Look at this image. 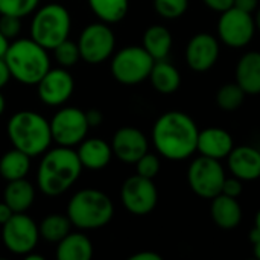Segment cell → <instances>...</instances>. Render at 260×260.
<instances>
[{"mask_svg":"<svg viewBox=\"0 0 260 260\" xmlns=\"http://www.w3.org/2000/svg\"><path fill=\"white\" fill-rule=\"evenodd\" d=\"M198 134L190 116L183 111H168L157 119L152 128V142L165 158L184 160L197 151Z\"/></svg>","mask_w":260,"mask_h":260,"instance_id":"1","label":"cell"},{"mask_svg":"<svg viewBox=\"0 0 260 260\" xmlns=\"http://www.w3.org/2000/svg\"><path fill=\"white\" fill-rule=\"evenodd\" d=\"M82 169L73 148L58 146L47 149L37 172L38 189L47 197H59L78 181Z\"/></svg>","mask_w":260,"mask_h":260,"instance_id":"2","label":"cell"},{"mask_svg":"<svg viewBox=\"0 0 260 260\" xmlns=\"http://www.w3.org/2000/svg\"><path fill=\"white\" fill-rule=\"evenodd\" d=\"M6 133L12 146L29 157L43 155L53 142L49 120L30 110L12 114L8 120Z\"/></svg>","mask_w":260,"mask_h":260,"instance_id":"3","label":"cell"},{"mask_svg":"<svg viewBox=\"0 0 260 260\" xmlns=\"http://www.w3.org/2000/svg\"><path fill=\"white\" fill-rule=\"evenodd\" d=\"M3 58L8 64L11 76L24 85H37L50 69L47 49L40 46L32 38L14 40Z\"/></svg>","mask_w":260,"mask_h":260,"instance_id":"4","label":"cell"},{"mask_svg":"<svg viewBox=\"0 0 260 260\" xmlns=\"http://www.w3.org/2000/svg\"><path fill=\"white\" fill-rule=\"evenodd\" d=\"M67 216L72 225L79 230H96L110 224L114 216V206L102 190L82 189L70 198Z\"/></svg>","mask_w":260,"mask_h":260,"instance_id":"5","label":"cell"},{"mask_svg":"<svg viewBox=\"0 0 260 260\" xmlns=\"http://www.w3.org/2000/svg\"><path fill=\"white\" fill-rule=\"evenodd\" d=\"M72 29V17L66 6L49 3L37 8L30 21V38L47 50H53L58 44L69 38Z\"/></svg>","mask_w":260,"mask_h":260,"instance_id":"6","label":"cell"},{"mask_svg":"<svg viewBox=\"0 0 260 260\" xmlns=\"http://www.w3.org/2000/svg\"><path fill=\"white\" fill-rule=\"evenodd\" d=\"M155 59L142 46H128L114 53L111 73L114 79L125 85H136L149 78Z\"/></svg>","mask_w":260,"mask_h":260,"instance_id":"7","label":"cell"},{"mask_svg":"<svg viewBox=\"0 0 260 260\" xmlns=\"http://www.w3.org/2000/svg\"><path fill=\"white\" fill-rule=\"evenodd\" d=\"M49 123L52 140L58 146L66 148H73L79 145L87 137V133L90 129L85 111L76 107H64L58 110Z\"/></svg>","mask_w":260,"mask_h":260,"instance_id":"8","label":"cell"},{"mask_svg":"<svg viewBox=\"0 0 260 260\" xmlns=\"http://www.w3.org/2000/svg\"><path fill=\"white\" fill-rule=\"evenodd\" d=\"M76 43L81 59L88 64H101L113 55L116 37L107 23L96 21L82 29Z\"/></svg>","mask_w":260,"mask_h":260,"instance_id":"9","label":"cell"},{"mask_svg":"<svg viewBox=\"0 0 260 260\" xmlns=\"http://www.w3.org/2000/svg\"><path fill=\"white\" fill-rule=\"evenodd\" d=\"M2 239L8 251L24 256L34 251L40 241L38 225L26 213H14L9 221L2 225Z\"/></svg>","mask_w":260,"mask_h":260,"instance_id":"10","label":"cell"},{"mask_svg":"<svg viewBox=\"0 0 260 260\" xmlns=\"http://www.w3.org/2000/svg\"><path fill=\"white\" fill-rule=\"evenodd\" d=\"M187 180L198 197L213 200L222 190L225 174L219 160L201 155L190 165Z\"/></svg>","mask_w":260,"mask_h":260,"instance_id":"11","label":"cell"},{"mask_svg":"<svg viewBox=\"0 0 260 260\" xmlns=\"http://www.w3.org/2000/svg\"><path fill=\"white\" fill-rule=\"evenodd\" d=\"M120 198L131 215L145 216L155 209L158 193L151 178H145L137 174L125 180L120 189Z\"/></svg>","mask_w":260,"mask_h":260,"instance_id":"12","label":"cell"},{"mask_svg":"<svg viewBox=\"0 0 260 260\" xmlns=\"http://www.w3.org/2000/svg\"><path fill=\"white\" fill-rule=\"evenodd\" d=\"M256 30L254 18L250 12L238 8H230L222 12L218 21V32L221 40L230 47L247 46Z\"/></svg>","mask_w":260,"mask_h":260,"instance_id":"13","label":"cell"},{"mask_svg":"<svg viewBox=\"0 0 260 260\" xmlns=\"http://www.w3.org/2000/svg\"><path fill=\"white\" fill-rule=\"evenodd\" d=\"M73 90V76L64 67L49 69L47 73L37 84L38 98L47 107H61L70 99Z\"/></svg>","mask_w":260,"mask_h":260,"instance_id":"14","label":"cell"},{"mask_svg":"<svg viewBox=\"0 0 260 260\" xmlns=\"http://www.w3.org/2000/svg\"><path fill=\"white\" fill-rule=\"evenodd\" d=\"M111 149L120 161L136 165V161L148 152V139L140 129L123 126L113 136Z\"/></svg>","mask_w":260,"mask_h":260,"instance_id":"15","label":"cell"},{"mask_svg":"<svg viewBox=\"0 0 260 260\" xmlns=\"http://www.w3.org/2000/svg\"><path fill=\"white\" fill-rule=\"evenodd\" d=\"M219 56L218 40L210 34L195 35L186 49V61L195 72H206L212 69Z\"/></svg>","mask_w":260,"mask_h":260,"instance_id":"16","label":"cell"},{"mask_svg":"<svg viewBox=\"0 0 260 260\" xmlns=\"http://www.w3.org/2000/svg\"><path fill=\"white\" fill-rule=\"evenodd\" d=\"M229 168L239 180H257L260 178V151L253 146L233 148L229 154Z\"/></svg>","mask_w":260,"mask_h":260,"instance_id":"17","label":"cell"},{"mask_svg":"<svg viewBox=\"0 0 260 260\" xmlns=\"http://www.w3.org/2000/svg\"><path fill=\"white\" fill-rule=\"evenodd\" d=\"M78 158L82 165V168L90 171H101L107 168L113 158V149L108 142L104 139H84L79 143V148L76 151Z\"/></svg>","mask_w":260,"mask_h":260,"instance_id":"18","label":"cell"},{"mask_svg":"<svg viewBox=\"0 0 260 260\" xmlns=\"http://www.w3.org/2000/svg\"><path fill=\"white\" fill-rule=\"evenodd\" d=\"M233 148V139L225 129L207 128L198 134L197 151H200L201 155L221 160L224 157H229Z\"/></svg>","mask_w":260,"mask_h":260,"instance_id":"19","label":"cell"},{"mask_svg":"<svg viewBox=\"0 0 260 260\" xmlns=\"http://www.w3.org/2000/svg\"><path fill=\"white\" fill-rule=\"evenodd\" d=\"M210 213L215 224L224 230L236 229L242 219V209L236 198L227 197L224 193H219L213 198Z\"/></svg>","mask_w":260,"mask_h":260,"instance_id":"20","label":"cell"},{"mask_svg":"<svg viewBox=\"0 0 260 260\" xmlns=\"http://www.w3.org/2000/svg\"><path fill=\"white\" fill-rule=\"evenodd\" d=\"M236 84L245 94H260V52H248L239 59Z\"/></svg>","mask_w":260,"mask_h":260,"instance_id":"21","label":"cell"},{"mask_svg":"<svg viewBox=\"0 0 260 260\" xmlns=\"http://www.w3.org/2000/svg\"><path fill=\"white\" fill-rule=\"evenodd\" d=\"M93 257V244L82 233H69L56 244L58 260H90Z\"/></svg>","mask_w":260,"mask_h":260,"instance_id":"22","label":"cell"},{"mask_svg":"<svg viewBox=\"0 0 260 260\" xmlns=\"http://www.w3.org/2000/svg\"><path fill=\"white\" fill-rule=\"evenodd\" d=\"M3 200L12 209L14 213H24L34 204L35 187L26 178L8 181V186L3 193Z\"/></svg>","mask_w":260,"mask_h":260,"instance_id":"23","label":"cell"},{"mask_svg":"<svg viewBox=\"0 0 260 260\" xmlns=\"http://www.w3.org/2000/svg\"><path fill=\"white\" fill-rule=\"evenodd\" d=\"M149 79L152 87L163 94H171L175 93L181 84V76L180 72L168 61L160 59L155 61L152 66V70L149 73Z\"/></svg>","mask_w":260,"mask_h":260,"instance_id":"24","label":"cell"},{"mask_svg":"<svg viewBox=\"0 0 260 260\" xmlns=\"http://www.w3.org/2000/svg\"><path fill=\"white\" fill-rule=\"evenodd\" d=\"M143 47L155 59H166L172 47V35L161 24L149 26L143 34Z\"/></svg>","mask_w":260,"mask_h":260,"instance_id":"25","label":"cell"},{"mask_svg":"<svg viewBox=\"0 0 260 260\" xmlns=\"http://www.w3.org/2000/svg\"><path fill=\"white\" fill-rule=\"evenodd\" d=\"M30 158L32 157L15 148L5 152L0 158V175L6 181L26 178L30 169Z\"/></svg>","mask_w":260,"mask_h":260,"instance_id":"26","label":"cell"},{"mask_svg":"<svg viewBox=\"0 0 260 260\" xmlns=\"http://www.w3.org/2000/svg\"><path fill=\"white\" fill-rule=\"evenodd\" d=\"M93 14L107 24L119 23L128 12V0H88Z\"/></svg>","mask_w":260,"mask_h":260,"instance_id":"27","label":"cell"},{"mask_svg":"<svg viewBox=\"0 0 260 260\" xmlns=\"http://www.w3.org/2000/svg\"><path fill=\"white\" fill-rule=\"evenodd\" d=\"M38 232L44 241L58 244L72 232V221L67 215H49L38 224Z\"/></svg>","mask_w":260,"mask_h":260,"instance_id":"28","label":"cell"},{"mask_svg":"<svg viewBox=\"0 0 260 260\" xmlns=\"http://www.w3.org/2000/svg\"><path fill=\"white\" fill-rule=\"evenodd\" d=\"M245 99V91L238 84H227L219 88L216 94L218 105L225 111H235L238 110Z\"/></svg>","mask_w":260,"mask_h":260,"instance_id":"29","label":"cell"},{"mask_svg":"<svg viewBox=\"0 0 260 260\" xmlns=\"http://www.w3.org/2000/svg\"><path fill=\"white\" fill-rule=\"evenodd\" d=\"M53 55H55V59L59 64V67H64V69L75 66L81 59L78 43H75L69 38L53 49Z\"/></svg>","mask_w":260,"mask_h":260,"instance_id":"30","label":"cell"},{"mask_svg":"<svg viewBox=\"0 0 260 260\" xmlns=\"http://www.w3.org/2000/svg\"><path fill=\"white\" fill-rule=\"evenodd\" d=\"M40 0H0V14L14 17H26L34 14L38 8Z\"/></svg>","mask_w":260,"mask_h":260,"instance_id":"31","label":"cell"},{"mask_svg":"<svg viewBox=\"0 0 260 260\" xmlns=\"http://www.w3.org/2000/svg\"><path fill=\"white\" fill-rule=\"evenodd\" d=\"M189 6V0H154V8L158 15L168 20L181 17Z\"/></svg>","mask_w":260,"mask_h":260,"instance_id":"32","label":"cell"},{"mask_svg":"<svg viewBox=\"0 0 260 260\" xmlns=\"http://www.w3.org/2000/svg\"><path fill=\"white\" fill-rule=\"evenodd\" d=\"M136 168H137V174L145 177V178H151L154 180L155 175L160 171V160L157 155L146 152L145 155H142L137 161H136Z\"/></svg>","mask_w":260,"mask_h":260,"instance_id":"33","label":"cell"},{"mask_svg":"<svg viewBox=\"0 0 260 260\" xmlns=\"http://www.w3.org/2000/svg\"><path fill=\"white\" fill-rule=\"evenodd\" d=\"M21 30V18L8 15V14H0V32L11 41L18 37Z\"/></svg>","mask_w":260,"mask_h":260,"instance_id":"34","label":"cell"},{"mask_svg":"<svg viewBox=\"0 0 260 260\" xmlns=\"http://www.w3.org/2000/svg\"><path fill=\"white\" fill-rule=\"evenodd\" d=\"M221 193L227 195V197H232V198H238L241 193H242V184H241V180L239 178H225L224 180V184H222V190Z\"/></svg>","mask_w":260,"mask_h":260,"instance_id":"35","label":"cell"},{"mask_svg":"<svg viewBox=\"0 0 260 260\" xmlns=\"http://www.w3.org/2000/svg\"><path fill=\"white\" fill-rule=\"evenodd\" d=\"M203 2L206 3L207 8L218 11V12H224V11L233 8V5H235V0H203Z\"/></svg>","mask_w":260,"mask_h":260,"instance_id":"36","label":"cell"},{"mask_svg":"<svg viewBox=\"0 0 260 260\" xmlns=\"http://www.w3.org/2000/svg\"><path fill=\"white\" fill-rule=\"evenodd\" d=\"M85 117H87V122H88V126L90 128H94V126H99L104 120V114L101 110H96V108H91L88 111H85Z\"/></svg>","mask_w":260,"mask_h":260,"instance_id":"37","label":"cell"},{"mask_svg":"<svg viewBox=\"0 0 260 260\" xmlns=\"http://www.w3.org/2000/svg\"><path fill=\"white\" fill-rule=\"evenodd\" d=\"M257 5H259V0H235V5L233 6L251 14L257 8Z\"/></svg>","mask_w":260,"mask_h":260,"instance_id":"38","label":"cell"},{"mask_svg":"<svg viewBox=\"0 0 260 260\" xmlns=\"http://www.w3.org/2000/svg\"><path fill=\"white\" fill-rule=\"evenodd\" d=\"M12 76H11V72L8 69V64H6L5 58H0V88H3L9 82Z\"/></svg>","mask_w":260,"mask_h":260,"instance_id":"39","label":"cell"},{"mask_svg":"<svg viewBox=\"0 0 260 260\" xmlns=\"http://www.w3.org/2000/svg\"><path fill=\"white\" fill-rule=\"evenodd\" d=\"M129 260H161V256L154 251H140L133 254Z\"/></svg>","mask_w":260,"mask_h":260,"instance_id":"40","label":"cell"},{"mask_svg":"<svg viewBox=\"0 0 260 260\" xmlns=\"http://www.w3.org/2000/svg\"><path fill=\"white\" fill-rule=\"evenodd\" d=\"M14 215V212H12V209L3 201V203H0V225H3L5 222H8L9 221V218Z\"/></svg>","mask_w":260,"mask_h":260,"instance_id":"41","label":"cell"},{"mask_svg":"<svg viewBox=\"0 0 260 260\" xmlns=\"http://www.w3.org/2000/svg\"><path fill=\"white\" fill-rule=\"evenodd\" d=\"M9 44H11V41L0 32V58H3L5 56V53H6V50H8V47H9Z\"/></svg>","mask_w":260,"mask_h":260,"instance_id":"42","label":"cell"},{"mask_svg":"<svg viewBox=\"0 0 260 260\" xmlns=\"http://www.w3.org/2000/svg\"><path fill=\"white\" fill-rule=\"evenodd\" d=\"M250 241H251L253 244H256L257 241H260V232L256 227L250 232Z\"/></svg>","mask_w":260,"mask_h":260,"instance_id":"43","label":"cell"},{"mask_svg":"<svg viewBox=\"0 0 260 260\" xmlns=\"http://www.w3.org/2000/svg\"><path fill=\"white\" fill-rule=\"evenodd\" d=\"M26 260H44L43 256H40V254H35L34 251H29V253H26L24 256H23Z\"/></svg>","mask_w":260,"mask_h":260,"instance_id":"44","label":"cell"},{"mask_svg":"<svg viewBox=\"0 0 260 260\" xmlns=\"http://www.w3.org/2000/svg\"><path fill=\"white\" fill-rule=\"evenodd\" d=\"M5 108H6V101H5V96H3V94L0 93V116L3 114Z\"/></svg>","mask_w":260,"mask_h":260,"instance_id":"45","label":"cell"},{"mask_svg":"<svg viewBox=\"0 0 260 260\" xmlns=\"http://www.w3.org/2000/svg\"><path fill=\"white\" fill-rule=\"evenodd\" d=\"M254 256L260 260V241L254 244Z\"/></svg>","mask_w":260,"mask_h":260,"instance_id":"46","label":"cell"},{"mask_svg":"<svg viewBox=\"0 0 260 260\" xmlns=\"http://www.w3.org/2000/svg\"><path fill=\"white\" fill-rule=\"evenodd\" d=\"M254 23H256V27L260 30V9L257 11V14H256V18H254Z\"/></svg>","mask_w":260,"mask_h":260,"instance_id":"47","label":"cell"},{"mask_svg":"<svg viewBox=\"0 0 260 260\" xmlns=\"http://www.w3.org/2000/svg\"><path fill=\"white\" fill-rule=\"evenodd\" d=\"M254 224H256L254 227H256V229L260 232V210L257 212V215H256V222H254Z\"/></svg>","mask_w":260,"mask_h":260,"instance_id":"48","label":"cell"}]
</instances>
